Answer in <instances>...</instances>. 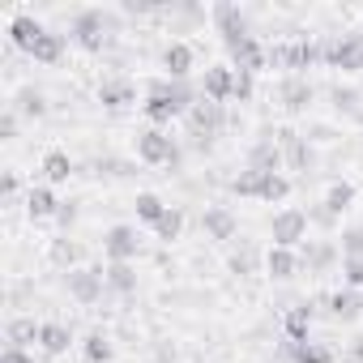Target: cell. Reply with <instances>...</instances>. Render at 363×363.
<instances>
[{
  "mask_svg": "<svg viewBox=\"0 0 363 363\" xmlns=\"http://www.w3.org/2000/svg\"><path fill=\"white\" fill-rule=\"evenodd\" d=\"M111 30H116V18L111 13H103V9H82V13H73V30H69V39L82 48V52H103L107 43H111Z\"/></svg>",
  "mask_w": 363,
  "mask_h": 363,
  "instance_id": "6da1fadb",
  "label": "cell"
},
{
  "mask_svg": "<svg viewBox=\"0 0 363 363\" xmlns=\"http://www.w3.org/2000/svg\"><path fill=\"white\" fill-rule=\"evenodd\" d=\"M184 120H189V137L197 141V150H210V145H214V137L227 128V107H223V103H210V99L201 94Z\"/></svg>",
  "mask_w": 363,
  "mask_h": 363,
  "instance_id": "7a4b0ae2",
  "label": "cell"
},
{
  "mask_svg": "<svg viewBox=\"0 0 363 363\" xmlns=\"http://www.w3.org/2000/svg\"><path fill=\"white\" fill-rule=\"evenodd\" d=\"M320 65L342 69V73H363V35L350 30V35L325 39V43H320Z\"/></svg>",
  "mask_w": 363,
  "mask_h": 363,
  "instance_id": "3957f363",
  "label": "cell"
},
{
  "mask_svg": "<svg viewBox=\"0 0 363 363\" xmlns=\"http://www.w3.org/2000/svg\"><path fill=\"white\" fill-rule=\"evenodd\" d=\"M137 158L145 167H171L175 171L179 167V145L167 128H145V133H137Z\"/></svg>",
  "mask_w": 363,
  "mask_h": 363,
  "instance_id": "277c9868",
  "label": "cell"
},
{
  "mask_svg": "<svg viewBox=\"0 0 363 363\" xmlns=\"http://www.w3.org/2000/svg\"><path fill=\"white\" fill-rule=\"evenodd\" d=\"M320 60V43L316 39H291V43H274L269 48V65L291 69V77H299V69H312Z\"/></svg>",
  "mask_w": 363,
  "mask_h": 363,
  "instance_id": "5b68a950",
  "label": "cell"
},
{
  "mask_svg": "<svg viewBox=\"0 0 363 363\" xmlns=\"http://www.w3.org/2000/svg\"><path fill=\"white\" fill-rule=\"evenodd\" d=\"M308 214L303 210H295V206H286V210H278L274 218H269V235H274V248H299V244H308Z\"/></svg>",
  "mask_w": 363,
  "mask_h": 363,
  "instance_id": "8992f818",
  "label": "cell"
},
{
  "mask_svg": "<svg viewBox=\"0 0 363 363\" xmlns=\"http://www.w3.org/2000/svg\"><path fill=\"white\" fill-rule=\"evenodd\" d=\"M65 291L82 303V308H90V303H99L103 299V291H107V278H103V269H90V265H77V269H69L65 274Z\"/></svg>",
  "mask_w": 363,
  "mask_h": 363,
  "instance_id": "52a82bcc",
  "label": "cell"
},
{
  "mask_svg": "<svg viewBox=\"0 0 363 363\" xmlns=\"http://www.w3.org/2000/svg\"><path fill=\"white\" fill-rule=\"evenodd\" d=\"M210 22H214V30L223 35V43H227V48H235L240 39H248V35H252V30H248L244 9H240V5H231V0H218V5L210 9Z\"/></svg>",
  "mask_w": 363,
  "mask_h": 363,
  "instance_id": "ba28073f",
  "label": "cell"
},
{
  "mask_svg": "<svg viewBox=\"0 0 363 363\" xmlns=\"http://www.w3.org/2000/svg\"><path fill=\"white\" fill-rule=\"evenodd\" d=\"M137 252H141V235H137V227L116 223V227L103 235V257H107V265H111V261H137Z\"/></svg>",
  "mask_w": 363,
  "mask_h": 363,
  "instance_id": "9c48e42d",
  "label": "cell"
},
{
  "mask_svg": "<svg viewBox=\"0 0 363 363\" xmlns=\"http://www.w3.org/2000/svg\"><path fill=\"white\" fill-rule=\"evenodd\" d=\"M231 52V69L235 73H261V69H269V48H261L257 43V35H248V39H240L235 48H227Z\"/></svg>",
  "mask_w": 363,
  "mask_h": 363,
  "instance_id": "30bf717a",
  "label": "cell"
},
{
  "mask_svg": "<svg viewBox=\"0 0 363 363\" xmlns=\"http://www.w3.org/2000/svg\"><path fill=\"white\" fill-rule=\"evenodd\" d=\"M201 94L210 99V103H231L235 99V69L231 65H210L206 69V77H201Z\"/></svg>",
  "mask_w": 363,
  "mask_h": 363,
  "instance_id": "8fae6325",
  "label": "cell"
},
{
  "mask_svg": "<svg viewBox=\"0 0 363 363\" xmlns=\"http://www.w3.org/2000/svg\"><path fill=\"white\" fill-rule=\"evenodd\" d=\"M248 171H261V175H274V171H282L286 167V158H282V145L274 141V133H265L261 141H252V150H248V162H244Z\"/></svg>",
  "mask_w": 363,
  "mask_h": 363,
  "instance_id": "7c38bea8",
  "label": "cell"
},
{
  "mask_svg": "<svg viewBox=\"0 0 363 363\" xmlns=\"http://www.w3.org/2000/svg\"><path fill=\"white\" fill-rule=\"evenodd\" d=\"M278 137V145H282V158H286V167L291 171H312L316 167V154H312V145H308V137H299V133H274Z\"/></svg>",
  "mask_w": 363,
  "mask_h": 363,
  "instance_id": "4fadbf2b",
  "label": "cell"
},
{
  "mask_svg": "<svg viewBox=\"0 0 363 363\" xmlns=\"http://www.w3.org/2000/svg\"><path fill=\"white\" fill-rule=\"evenodd\" d=\"M201 231H206L214 244H231L235 231H240V223H235V214H231L227 206H206V214H201Z\"/></svg>",
  "mask_w": 363,
  "mask_h": 363,
  "instance_id": "5bb4252c",
  "label": "cell"
},
{
  "mask_svg": "<svg viewBox=\"0 0 363 363\" xmlns=\"http://www.w3.org/2000/svg\"><path fill=\"white\" fill-rule=\"evenodd\" d=\"M299 261L308 265V274H329L333 265H342V248H337V240H316V244L308 240Z\"/></svg>",
  "mask_w": 363,
  "mask_h": 363,
  "instance_id": "9a60e30c",
  "label": "cell"
},
{
  "mask_svg": "<svg viewBox=\"0 0 363 363\" xmlns=\"http://www.w3.org/2000/svg\"><path fill=\"white\" fill-rule=\"evenodd\" d=\"M312 94H316V90H312L308 77H282V86H278V103H282V111H291V116L308 111Z\"/></svg>",
  "mask_w": 363,
  "mask_h": 363,
  "instance_id": "2e32d148",
  "label": "cell"
},
{
  "mask_svg": "<svg viewBox=\"0 0 363 363\" xmlns=\"http://www.w3.org/2000/svg\"><path fill=\"white\" fill-rule=\"evenodd\" d=\"M325 312H329L333 320L350 325V320H359V316H363V295H359V291H350V286H342V291L325 295Z\"/></svg>",
  "mask_w": 363,
  "mask_h": 363,
  "instance_id": "e0dca14e",
  "label": "cell"
},
{
  "mask_svg": "<svg viewBox=\"0 0 363 363\" xmlns=\"http://www.w3.org/2000/svg\"><path fill=\"white\" fill-rule=\"evenodd\" d=\"M43 30H48V26H43L39 18H30V13H18V18L9 22V43H13L18 52H26V56H30V52H35V43L43 39Z\"/></svg>",
  "mask_w": 363,
  "mask_h": 363,
  "instance_id": "ac0fdd59",
  "label": "cell"
},
{
  "mask_svg": "<svg viewBox=\"0 0 363 363\" xmlns=\"http://www.w3.org/2000/svg\"><path fill=\"white\" fill-rule=\"evenodd\" d=\"M99 103H103L107 111H124L128 103H137V86H133L128 77H103V86H99Z\"/></svg>",
  "mask_w": 363,
  "mask_h": 363,
  "instance_id": "d6986e66",
  "label": "cell"
},
{
  "mask_svg": "<svg viewBox=\"0 0 363 363\" xmlns=\"http://www.w3.org/2000/svg\"><path fill=\"white\" fill-rule=\"evenodd\" d=\"M193 60H197V56H193V48H189V43H179V39L162 48V69H167V77H171V82H189Z\"/></svg>",
  "mask_w": 363,
  "mask_h": 363,
  "instance_id": "ffe728a7",
  "label": "cell"
},
{
  "mask_svg": "<svg viewBox=\"0 0 363 363\" xmlns=\"http://www.w3.org/2000/svg\"><path fill=\"white\" fill-rule=\"evenodd\" d=\"M69 346H73V329L60 325V320H43V329H39V350H43L48 359H60V354H69Z\"/></svg>",
  "mask_w": 363,
  "mask_h": 363,
  "instance_id": "44dd1931",
  "label": "cell"
},
{
  "mask_svg": "<svg viewBox=\"0 0 363 363\" xmlns=\"http://www.w3.org/2000/svg\"><path fill=\"white\" fill-rule=\"evenodd\" d=\"M26 214H30L35 223H43V218H56V214H60V201H56L52 184H30V193H26Z\"/></svg>",
  "mask_w": 363,
  "mask_h": 363,
  "instance_id": "7402d4cb",
  "label": "cell"
},
{
  "mask_svg": "<svg viewBox=\"0 0 363 363\" xmlns=\"http://www.w3.org/2000/svg\"><path fill=\"white\" fill-rule=\"evenodd\" d=\"M299 265H303V261H299L291 248H269V252H265V274H269L274 282H291V278L299 274Z\"/></svg>",
  "mask_w": 363,
  "mask_h": 363,
  "instance_id": "603a6c76",
  "label": "cell"
},
{
  "mask_svg": "<svg viewBox=\"0 0 363 363\" xmlns=\"http://www.w3.org/2000/svg\"><path fill=\"white\" fill-rule=\"evenodd\" d=\"M65 48H69V35H60V30H43V39L35 43L30 60H35V65H60V60H65Z\"/></svg>",
  "mask_w": 363,
  "mask_h": 363,
  "instance_id": "cb8c5ba5",
  "label": "cell"
},
{
  "mask_svg": "<svg viewBox=\"0 0 363 363\" xmlns=\"http://www.w3.org/2000/svg\"><path fill=\"white\" fill-rule=\"evenodd\" d=\"M18 116H26V120H43L48 116V94L43 90H35V86H22L18 94H13V103H9Z\"/></svg>",
  "mask_w": 363,
  "mask_h": 363,
  "instance_id": "d4e9b609",
  "label": "cell"
},
{
  "mask_svg": "<svg viewBox=\"0 0 363 363\" xmlns=\"http://www.w3.org/2000/svg\"><path fill=\"white\" fill-rule=\"evenodd\" d=\"M103 278H107V291H116V295H133V291H137V269H133V261H111V265L103 269Z\"/></svg>",
  "mask_w": 363,
  "mask_h": 363,
  "instance_id": "484cf974",
  "label": "cell"
},
{
  "mask_svg": "<svg viewBox=\"0 0 363 363\" xmlns=\"http://www.w3.org/2000/svg\"><path fill=\"white\" fill-rule=\"evenodd\" d=\"M308 329H312V303H295V308L282 316L286 342H308Z\"/></svg>",
  "mask_w": 363,
  "mask_h": 363,
  "instance_id": "4316f807",
  "label": "cell"
},
{
  "mask_svg": "<svg viewBox=\"0 0 363 363\" xmlns=\"http://www.w3.org/2000/svg\"><path fill=\"white\" fill-rule=\"evenodd\" d=\"M73 171H77V167H73V158H69L65 150H48V154H43V179H48V184H69Z\"/></svg>",
  "mask_w": 363,
  "mask_h": 363,
  "instance_id": "83f0119b",
  "label": "cell"
},
{
  "mask_svg": "<svg viewBox=\"0 0 363 363\" xmlns=\"http://www.w3.org/2000/svg\"><path fill=\"white\" fill-rule=\"evenodd\" d=\"M39 329H43V325H35V316H13V320L5 325V342L26 350L30 342H39Z\"/></svg>",
  "mask_w": 363,
  "mask_h": 363,
  "instance_id": "f1b7e54d",
  "label": "cell"
},
{
  "mask_svg": "<svg viewBox=\"0 0 363 363\" xmlns=\"http://www.w3.org/2000/svg\"><path fill=\"white\" fill-rule=\"evenodd\" d=\"M141 116L150 120V128H162V124H171V120H179L184 111H179L171 99H145L141 103Z\"/></svg>",
  "mask_w": 363,
  "mask_h": 363,
  "instance_id": "f546056e",
  "label": "cell"
},
{
  "mask_svg": "<svg viewBox=\"0 0 363 363\" xmlns=\"http://www.w3.org/2000/svg\"><path fill=\"white\" fill-rule=\"evenodd\" d=\"M179 235H184V210H179V206H167V214L154 223V240H162V244H175Z\"/></svg>",
  "mask_w": 363,
  "mask_h": 363,
  "instance_id": "4dcf8cb0",
  "label": "cell"
},
{
  "mask_svg": "<svg viewBox=\"0 0 363 363\" xmlns=\"http://www.w3.org/2000/svg\"><path fill=\"white\" fill-rule=\"evenodd\" d=\"M90 167H94L99 179H128V175H137V167H133L128 158H116V154H103V158H94Z\"/></svg>",
  "mask_w": 363,
  "mask_h": 363,
  "instance_id": "1f68e13d",
  "label": "cell"
},
{
  "mask_svg": "<svg viewBox=\"0 0 363 363\" xmlns=\"http://www.w3.org/2000/svg\"><path fill=\"white\" fill-rule=\"evenodd\" d=\"M133 210H137V223H150V227H154V223L167 214V201H162L158 193H137Z\"/></svg>",
  "mask_w": 363,
  "mask_h": 363,
  "instance_id": "d6a6232c",
  "label": "cell"
},
{
  "mask_svg": "<svg viewBox=\"0 0 363 363\" xmlns=\"http://www.w3.org/2000/svg\"><path fill=\"white\" fill-rule=\"evenodd\" d=\"M82 350H86V363H111V354H116V346H111V337H107L103 329H94V333L82 342Z\"/></svg>",
  "mask_w": 363,
  "mask_h": 363,
  "instance_id": "836d02e7",
  "label": "cell"
},
{
  "mask_svg": "<svg viewBox=\"0 0 363 363\" xmlns=\"http://www.w3.org/2000/svg\"><path fill=\"white\" fill-rule=\"evenodd\" d=\"M350 201H354V184H350V179H333V184H329V193H325V206L342 218L346 210H350Z\"/></svg>",
  "mask_w": 363,
  "mask_h": 363,
  "instance_id": "e575fe53",
  "label": "cell"
},
{
  "mask_svg": "<svg viewBox=\"0 0 363 363\" xmlns=\"http://www.w3.org/2000/svg\"><path fill=\"white\" fill-rule=\"evenodd\" d=\"M48 257H52V265H60V269H77V257H82V248H77L69 235H60V240H52Z\"/></svg>",
  "mask_w": 363,
  "mask_h": 363,
  "instance_id": "d590c367",
  "label": "cell"
},
{
  "mask_svg": "<svg viewBox=\"0 0 363 363\" xmlns=\"http://www.w3.org/2000/svg\"><path fill=\"white\" fill-rule=\"evenodd\" d=\"M291 363H333V350L320 346V342H295Z\"/></svg>",
  "mask_w": 363,
  "mask_h": 363,
  "instance_id": "8d00e7d4",
  "label": "cell"
},
{
  "mask_svg": "<svg viewBox=\"0 0 363 363\" xmlns=\"http://www.w3.org/2000/svg\"><path fill=\"white\" fill-rule=\"evenodd\" d=\"M337 248H342V261H359V257H363V227H359V223H354V227H342Z\"/></svg>",
  "mask_w": 363,
  "mask_h": 363,
  "instance_id": "74e56055",
  "label": "cell"
},
{
  "mask_svg": "<svg viewBox=\"0 0 363 363\" xmlns=\"http://www.w3.org/2000/svg\"><path fill=\"white\" fill-rule=\"evenodd\" d=\"M291 193V179L282 175V171H274V175H261V197L257 201H282Z\"/></svg>",
  "mask_w": 363,
  "mask_h": 363,
  "instance_id": "f35d334b",
  "label": "cell"
},
{
  "mask_svg": "<svg viewBox=\"0 0 363 363\" xmlns=\"http://www.w3.org/2000/svg\"><path fill=\"white\" fill-rule=\"evenodd\" d=\"M329 99H333V107H337V111H346V116H359V111H363V107H359V103H363V94H359V90H350V86H333V90H329Z\"/></svg>",
  "mask_w": 363,
  "mask_h": 363,
  "instance_id": "ab89813d",
  "label": "cell"
},
{
  "mask_svg": "<svg viewBox=\"0 0 363 363\" xmlns=\"http://www.w3.org/2000/svg\"><path fill=\"white\" fill-rule=\"evenodd\" d=\"M231 193H235V197H261V171H248V167H244V171L231 179Z\"/></svg>",
  "mask_w": 363,
  "mask_h": 363,
  "instance_id": "60d3db41",
  "label": "cell"
},
{
  "mask_svg": "<svg viewBox=\"0 0 363 363\" xmlns=\"http://www.w3.org/2000/svg\"><path fill=\"white\" fill-rule=\"evenodd\" d=\"M252 269H257V248L252 244H240V252H231V274L248 278Z\"/></svg>",
  "mask_w": 363,
  "mask_h": 363,
  "instance_id": "b9f144b4",
  "label": "cell"
},
{
  "mask_svg": "<svg viewBox=\"0 0 363 363\" xmlns=\"http://www.w3.org/2000/svg\"><path fill=\"white\" fill-rule=\"evenodd\" d=\"M308 223H316V227L333 231V227H337V214H333V210H329V206L320 201V206H312V210H308Z\"/></svg>",
  "mask_w": 363,
  "mask_h": 363,
  "instance_id": "7bdbcfd3",
  "label": "cell"
},
{
  "mask_svg": "<svg viewBox=\"0 0 363 363\" xmlns=\"http://www.w3.org/2000/svg\"><path fill=\"white\" fill-rule=\"evenodd\" d=\"M342 282H346L350 291L363 286V257H359V261H342Z\"/></svg>",
  "mask_w": 363,
  "mask_h": 363,
  "instance_id": "ee69618b",
  "label": "cell"
},
{
  "mask_svg": "<svg viewBox=\"0 0 363 363\" xmlns=\"http://www.w3.org/2000/svg\"><path fill=\"white\" fill-rule=\"evenodd\" d=\"M0 141H18V111L5 107V116H0Z\"/></svg>",
  "mask_w": 363,
  "mask_h": 363,
  "instance_id": "f6af8a7d",
  "label": "cell"
},
{
  "mask_svg": "<svg viewBox=\"0 0 363 363\" xmlns=\"http://www.w3.org/2000/svg\"><path fill=\"white\" fill-rule=\"evenodd\" d=\"M235 99H240V103L252 99V73H235Z\"/></svg>",
  "mask_w": 363,
  "mask_h": 363,
  "instance_id": "bcb514c9",
  "label": "cell"
},
{
  "mask_svg": "<svg viewBox=\"0 0 363 363\" xmlns=\"http://www.w3.org/2000/svg\"><path fill=\"white\" fill-rule=\"evenodd\" d=\"M56 223L69 231V227L77 223V201H60V214H56Z\"/></svg>",
  "mask_w": 363,
  "mask_h": 363,
  "instance_id": "7dc6e473",
  "label": "cell"
},
{
  "mask_svg": "<svg viewBox=\"0 0 363 363\" xmlns=\"http://www.w3.org/2000/svg\"><path fill=\"white\" fill-rule=\"evenodd\" d=\"M0 363H35V354H26L22 346H5V354H0Z\"/></svg>",
  "mask_w": 363,
  "mask_h": 363,
  "instance_id": "c3c4849f",
  "label": "cell"
},
{
  "mask_svg": "<svg viewBox=\"0 0 363 363\" xmlns=\"http://www.w3.org/2000/svg\"><path fill=\"white\" fill-rule=\"evenodd\" d=\"M18 189H22L18 171H5V184H0V193H5V201H13V197H18Z\"/></svg>",
  "mask_w": 363,
  "mask_h": 363,
  "instance_id": "681fc988",
  "label": "cell"
},
{
  "mask_svg": "<svg viewBox=\"0 0 363 363\" xmlns=\"http://www.w3.org/2000/svg\"><path fill=\"white\" fill-rule=\"evenodd\" d=\"M158 5H150V0H124V13H154Z\"/></svg>",
  "mask_w": 363,
  "mask_h": 363,
  "instance_id": "f907efd6",
  "label": "cell"
},
{
  "mask_svg": "<svg viewBox=\"0 0 363 363\" xmlns=\"http://www.w3.org/2000/svg\"><path fill=\"white\" fill-rule=\"evenodd\" d=\"M150 363H175V346H158Z\"/></svg>",
  "mask_w": 363,
  "mask_h": 363,
  "instance_id": "816d5d0a",
  "label": "cell"
},
{
  "mask_svg": "<svg viewBox=\"0 0 363 363\" xmlns=\"http://www.w3.org/2000/svg\"><path fill=\"white\" fill-rule=\"evenodd\" d=\"M350 359H359V363H363V337H354V346H350Z\"/></svg>",
  "mask_w": 363,
  "mask_h": 363,
  "instance_id": "f5cc1de1",
  "label": "cell"
},
{
  "mask_svg": "<svg viewBox=\"0 0 363 363\" xmlns=\"http://www.w3.org/2000/svg\"><path fill=\"white\" fill-rule=\"evenodd\" d=\"M197 363H210V359H197Z\"/></svg>",
  "mask_w": 363,
  "mask_h": 363,
  "instance_id": "db71d44e",
  "label": "cell"
}]
</instances>
